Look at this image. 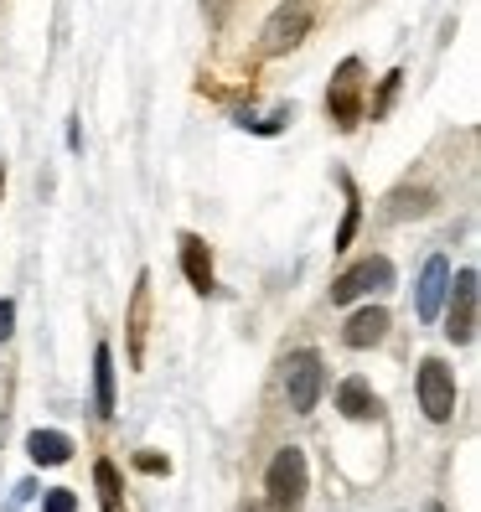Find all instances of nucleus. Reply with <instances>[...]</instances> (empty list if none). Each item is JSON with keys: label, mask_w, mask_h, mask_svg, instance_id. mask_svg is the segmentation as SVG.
<instances>
[{"label": "nucleus", "mask_w": 481, "mask_h": 512, "mask_svg": "<svg viewBox=\"0 0 481 512\" xmlns=\"http://www.w3.org/2000/svg\"><path fill=\"white\" fill-rule=\"evenodd\" d=\"M0 197H6V161H0Z\"/></svg>", "instance_id": "nucleus-23"}, {"label": "nucleus", "mask_w": 481, "mask_h": 512, "mask_svg": "<svg viewBox=\"0 0 481 512\" xmlns=\"http://www.w3.org/2000/svg\"><path fill=\"white\" fill-rule=\"evenodd\" d=\"M16 331V300H0V342H11Z\"/></svg>", "instance_id": "nucleus-20"}, {"label": "nucleus", "mask_w": 481, "mask_h": 512, "mask_svg": "<svg viewBox=\"0 0 481 512\" xmlns=\"http://www.w3.org/2000/svg\"><path fill=\"white\" fill-rule=\"evenodd\" d=\"M228 6H233V0H202V11H207V26H223V21H228Z\"/></svg>", "instance_id": "nucleus-21"}, {"label": "nucleus", "mask_w": 481, "mask_h": 512, "mask_svg": "<svg viewBox=\"0 0 481 512\" xmlns=\"http://www.w3.org/2000/svg\"><path fill=\"white\" fill-rule=\"evenodd\" d=\"M445 290H450V259L430 254L425 269H419V285H414V316L419 321H435L445 311Z\"/></svg>", "instance_id": "nucleus-8"}, {"label": "nucleus", "mask_w": 481, "mask_h": 512, "mask_svg": "<svg viewBox=\"0 0 481 512\" xmlns=\"http://www.w3.org/2000/svg\"><path fill=\"white\" fill-rule=\"evenodd\" d=\"M425 512H445V507H440V502H425Z\"/></svg>", "instance_id": "nucleus-24"}, {"label": "nucleus", "mask_w": 481, "mask_h": 512, "mask_svg": "<svg viewBox=\"0 0 481 512\" xmlns=\"http://www.w3.org/2000/svg\"><path fill=\"white\" fill-rule=\"evenodd\" d=\"M430 207H435V192H430V187H414V192H409V187H399L394 197H388L383 218H394V223H399V218H409V213H414V218H425Z\"/></svg>", "instance_id": "nucleus-15"}, {"label": "nucleus", "mask_w": 481, "mask_h": 512, "mask_svg": "<svg viewBox=\"0 0 481 512\" xmlns=\"http://www.w3.org/2000/svg\"><path fill=\"white\" fill-rule=\"evenodd\" d=\"M94 414L99 419L114 414V352H109V342L94 347Z\"/></svg>", "instance_id": "nucleus-13"}, {"label": "nucleus", "mask_w": 481, "mask_h": 512, "mask_svg": "<svg viewBox=\"0 0 481 512\" xmlns=\"http://www.w3.org/2000/svg\"><path fill=\"white\" fill-rule=\"evenodd\" d=\"M26 456L37 466H68L73 461V440L63 430H32L26 435Z\"/></svg>", "instance_id": "nucleus-12"}, {"label": "nucleus", "mask_w": 481, "mask_h": 512, "mask_svg": "<svg viewBox=\"0 0 481 512\" xmlns=\"http://www.w3.org/2000/svg\"><path fill=\"white\" fill-rule=\"evenodd\" d=\"M388 311L383 306H363V311H352V321L342 326V342L352 347V352H368V347H378L383 337H388Z\"/></svg>", "instance_id": "nucleus-10"}, {"label": "nucleus", "mask_w": 481, "mask_h": 512, "mask_svg": "<svg viewBox=\"0 0 481 512\" xmlns=\"http://www.w3.org/2000/svg\"><path fill=\"white\" fill-rule=\"evenodd\" d=\"M176 244H182V275H187V285H192L197 295H207V290L218 285V275H213V254H207V244H202L197 233H182Z\"/></svg>", "instance_id": "nucleus-11"}, {"label": "nucleus", "mask_w": 481, "mask_h": 512, "mask_svg": "<svg viewBox=\"0 0 481 512\" xmlns=\"http://www.w3.org/2000/svg\"><path fill=\"white\" fill-rule=\"evenodd\" d=\"M264 492H269V512H300V507H306V492H311L306 450H300V445H285L280 456L269 461Z\"/></svg>", "instance_id": "nucleus-2"}, {"label": "nucleus", "mask_w": 481, "mask_h": 512, "mask_svg": "<svg viewBox=\"0 0 481 512\" xmlns=\"http://www.w3.org/2000/svg\"><path fill=\"white\" fill-rule=\"evenodd\" d=\"M326 114L337 119V130H357V119H363V63L357 57L337 63L332 88H326Z\"/></svg>", "instance_id": "nucleus-4"}, {"label": "nucleus", "mask_w": 481, "mask_h": 512, "mask_svg": "<svg viewBox=\"0 0 481 512\" xmlns=\"http://www.w3.org/2000/svg\"><path fill=\"white\" fill-rule=\"evenodd\" d=\"M337 182H342V192H347V213H342V228H337V238H332V249H347L352 238H357V228H363V197H357V187H352L347 171H337Z\"/></svg>", "instance_id": "nucleus-16"}, {"label": "nucleus", "mask_w": 481, "mask_h": 512, "mask_svg": "<svg viewBox=\"0 0 481 512\" xmlns=\"http://www.w3.org/2000/svg\"><path fill=\"white\" fill-rule=\"evenodd\" d=\"M378 290H394V264H388L383 254L357 259L352 269H342V275L332 280V300H337V306H352V300L378 295Z\"/></svg>", "instance_id": "nucleus-5"}, {"label": "nucleus", "mask_w": 481, "mask_h": 512, "mask_svg": "<svg viewBox=\"0 0 481 512\" xmlns=\"http://www.w3.org/2000/svg\"><path fill=\"white\" fill-rule=\"evenodd\" d=\"M94 487H99V507L104 512H125V481H119V466L114 461H99L94 466Z\"/></svg>", "instance_id": "nucleus-17"}, {"label": "nucleus", "mask_w": 481, "mask_h": 512, "mask_svg": "<svg viewBox=\"0 0 481 512\" xmlns=\"http://www.w3.org/2000/svg\"><path fill=\"white\" fill-rule=\"evenodd\" d=\"M337 409H342L347 419H373V414H378V394H373L363 378H347V383L337 388Z\"/></svg>", "instance_id": "nucleus-14"}, {"label": "nucleus", "mask_w": 481, "mask_h": 512, "mask_svg": "<svg viewBox=\"0 0 481 512\" xmlns=\"http://www.w3.org/2000/svg\"><path fill=\"white\" fill-rule=\"evenodd\" d=\"M316 16H321V0H280V6L269 11L264 32H259V52H264V57H285V52H295L300 42L311 37Z\"/></svg>", "instance_id": "nucleus-1"}, {"label": "nucleus", "mask_w": 481, "mask_h": 512, "mask_svg": "<svg viewBox=\"0 0 481 512\" xmlns=\"http://www.w3.org/2000/svg\"><path fill=\"white\" fill-rule=\"evenodd\" d=\"M414 388H419V409H425L435 425H445V419L456 414V378H450V368L440 363V357H425V363H419Z\"/></svg>", "instance_id": "nucleus-7"}, {"label": "nucleus", "mask_w": 481, "mask_h": 512, "mask_svg": "<svg viewBox=\"0 0 481 512\" xmlns=\"http://www.w3.org/2000/svg\"><path fill=\"white\" fill-rule=\"evenodd\" d=\"M244 512H259V507H244Z\"/></svg>", "instance_id": "nucleus-25"}, {"label": "nucleus", "mask_w": 481, "mask_h": 512, "mask_svg": "<svg viewBox=\"0 0 481 512\" xmlns=\"http://www.w3.org/2000/svg\"><path fill=\"white\" fill-rule=\"evenodd\" d=\"M399 83H404V73H399V68H394V73L383 78V88H378V99H373V119H383L388 109H394V94H399Z\"/></svg>", "instance_id": "nucleus-18"}, {"label": "nucleus", "mask_w": 481, "mask_h": 512, "mask_svg": "<svg viewBox=\"0 0 481 512\" xmlns=\"http://www.w3.org/2000/svg\"><path fill=\"white\" fill-rule=\"evenodd\" d=\"M321 388H326V368H321V352H290L285 363V399L295 414H311L321 404Z\"/></svg>", "instance_id": "nucleus-6"}, {"label": "nucleus", "mask_w": 481, "mask_h": 512, "mask_svg": "<svg viewBox=\"0 0 481 512\" xmlns=\"http://www.w3.org/2000/svg\"><path fill=\"white\" fill-rule=\"evenodd\" d=\"M145 326H150V269H140L135 290H130V316H125V331H130V368L145 363Z\"/></svg>", "instance_id": "nucleus-9"}, {"label": "nucleus", "mask_w": 481, "mask_h": 512, "mask_svg": "<svg viewBox=\"0 0 481 512\" xmlns=\"http://www.w3.org/2000/svg\"><path fill=\"white\" fill-rule=\"evenodd\" d=\"M445 337L466 347L476 337V306H481V280L476 269H461V275H450V290H445Z\"/></svg>", "instance_id": "nucleus-3"}, {"label": "nucleus", "mask_w": 481, "mask_h": 512, "mask_svg": "<svg viewBox=\"0 0 481 512\" xmlns=\"http://www.w3.org/2000/svg\"><path fill=\"white\" fill-rule=\"evenodd\" d=\"M140 471H171V461H161V456H140Z\"/></svg>", "instance_id": "nucleus-22"}, {"label": "nucleus", "mask_w": 481, "mask_h": 512, "mask_svg": "<svg viewBox=\"0 0 481 512\" xmlns=\"http://www.w3.org/2000/svg\"><path fill=\"white\" fill-rule=\"evenodd\" d=\"M42 512H78V497H73L68 487H52V492L42 497Z\"/></svg>", "instance_id": "nucleus-19"}]
</instances>
